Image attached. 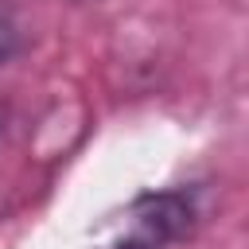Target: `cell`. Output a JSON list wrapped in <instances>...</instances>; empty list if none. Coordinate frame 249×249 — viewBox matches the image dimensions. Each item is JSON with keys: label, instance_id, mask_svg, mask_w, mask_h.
I'll use <instances>...</instances> for the list:
<instances>
[{"label": "cell", "instance_id": "1", "mask_svg": "<svg viewBox=\"0 0 249 249\" xmlns=\"http://www.w3.org/2000/svg\"><path fill=\"white\" fill-rule=\"evenodd\" d=\"M198 206L187 191H144L109 210L93 230V249H167L195 230Z\"/></svg>", "mask_w": 249, "mask_h": 249}, {"label": "cell", "instance_id": "2", "mask_svg": "<svg viewBox=\"0 0 249 249\" xmlns=\"http://www.w3.org/2000/svg\"><path fill=\"white\" fill-rule=\"evenodd\" d=\"M12 47H16V31H12V23H8V16L0 12V62L12 54Z\"/></svg>", "mask_w": 249, "mask_h": 249}]
</instances>
